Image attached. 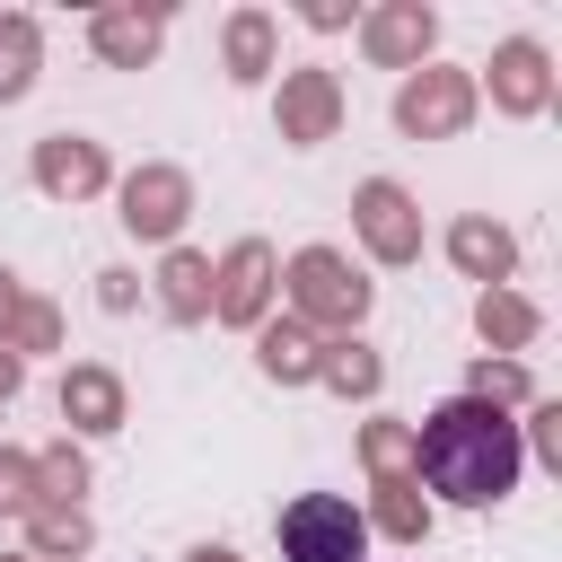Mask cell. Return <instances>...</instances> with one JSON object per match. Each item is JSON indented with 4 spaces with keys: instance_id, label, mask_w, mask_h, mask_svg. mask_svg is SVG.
<instances>
[{
    "instance_id": "cell-2",
    "label": "cell",
    "mask_w": 562,
    "mask_h": 562,
    "mask_svg": "<svg viewBox=\"0 0 562 562\" xmlns=\"http://www.w3.org/2000/svg\"><path fill=\"white\" fill-rule=\"evenodd\" d=\"M281 553L290 562H360L369 553V518L342 492H299L281 509Z\"/></svg>"
},
{
    "instance_id": "cell-1",
    "label": "cell",
    "mask_w": 562,
    "mask_h": 562,
    "mask_svg": "<svg viewBox=\"0 0 562 562\" xmlns=\"http://www.w3.org/2000/svg\"><path fill=\"white\" fill-rule=\"evenodd\" d=\"M518 457H527V439L492 395H448L422 422V483L448 509H492L518 483Z\"/></svg>"
}]
</instances>
